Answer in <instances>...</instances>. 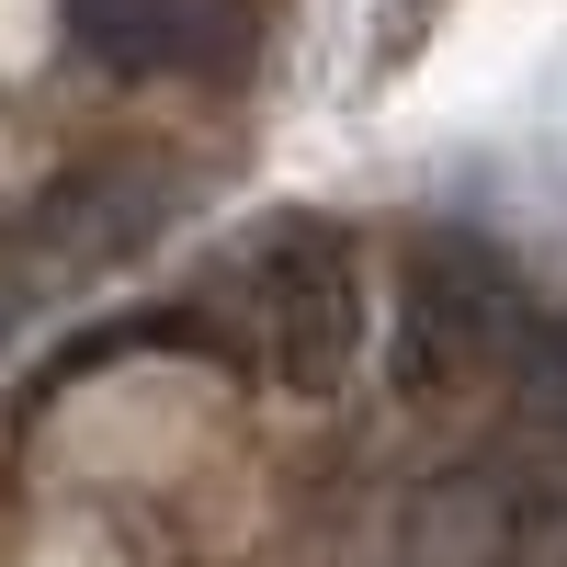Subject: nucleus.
<instances>
[{
  "instance_id": "f257e3e1",
  "label": "nucleus",
  "mask_w": 567,
  "mask_h": 567,
  "mask_svg": "<svg viewBox=\"0 0 567 567\" xmlns=\"http://www.w3.org/2000/svg\"><path fill=\"white\" fill-rule=\"evenodd\" d=\"M205 296L227 307V329L261 352V374L284 398H329L363 352V261L341 227H272V239H250L239 261H227Z\"/></svg>"
},
{
  "instance_id": "f03ea898",
  "label": "nucleus",
  "mask_w": 567,
  "mask_h": 567,
  "mask_svg": "<svg viewBox=\"0 0 567 567\" xmlns=\"http://www.w3.org/2000/svg\"><path fill=\"white\" fill-rule=\"evenodd\" d=\"M523 318L534 307L511 296L499 250H477V239H420L409 250V284H398V329H386V386L409 409L465 398L488 363H511Z\"/></svg>"
},
{
  "instance_id": "7ed1b4c3",
  "label": "nucleus",
  "mask_w": 567,
  "mask_h": 567,
  "mask_svg": "<svg viewBox=\"0 0 567 567\" xmlns=\"http://www.w3.org/2000/svg\"><path fill=\"white\" fill-rule=\"evenodd\" d=\"M534 534V488L523 465H454L409 499L398 523V567H511Z\"/></svg>"
},
{
  "instance_id": "20e7f679",
  "label": "nucleus",
  "mask_w": 567,
  "mask_h": 567,
  "mask_svg": "<svg viewBox=\"0 0 567 567\" xmlns=\"http://www.w3.org/2000/svg\"><path fill=\"white\" fill-rule=\"evenodd\" d=\"M69 34L114 80H171V69H205L227 23L216 0H69Z\"/></svg>"
},
{
  "instance_id": "39448f33",
  "label": "nucleus",
  "mask_w": 567,
  "mask_h": 567,
  "mask_svg": "<svg viewBox=\"0 0 567 567\" xmlns=\"http://www.w3.org/2000/svg\"><path fill=\"white\" fill-rule=\"evenodd\" d=\"M148 205H159V182H148V171H91L45 227H58V250H69V261H103V250H125V239H148Z\"/></svg>"
},
{
  "instance_id": "423d86ee",
  "label": "nucleus",
  "mask_w": 567,
  "mask_h": 567,
  "mask_svg": "<svg viewBox=\"0 0 567 567\" xmlns=\"http://www.w3.org/2000/svg\"><path fill=\"white\" fill-rule=\"evenodd\" d=\"M511 398L545 443H567V307L556 318H523V341H511Z\"/></svg>"
}]
</instances>
